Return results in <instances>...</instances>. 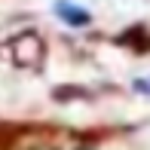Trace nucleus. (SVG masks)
I'll list each match as a JSON object with an SVG mask.
<instances>
[{
    "instance_id": "obj_1",
    "label": "nucleus",
    "mask_w": 150,
    "mask_h": 150,
    "mask_svg": "<svg viewBox=\"0 0 150 150\" xmlns=\"http://www.w3.org/2000/svg\"><path fill=\"white\" fill-rule=\"evenodd\" d=\"M55 12H58L61 18H64L67 25H86V22H89V12L77 9L74 3H58V6H55Z\"/></svg>"
},
{
    "instance_id": "obj_2",
    "label": "nucleus",
    "mask_w": 150,
    "mask_h": 150,
    "mask_svg": "<svg viewBox=\"0 0 150 150\" xmlns=\"http://www.w3.org/2000/svg\"><path fill=\"white\" fill-rule=\"evenodd\" d=\"M37 141H40L37 135H31V138H28V141H25V144H22V150H52L49 144H37Z\"/></svg>"
},
{
    "instance_id": "obj_3",
    "label": "nucleus",
    "mask_w": 150,
    "mask_h": 150,
    "mask_svg": "<svg viewBox=\"0 0 150 150\" xmlns=\"http://www.w3.org/2000/svg\"><path fill=\"white\" fill-rule=\"evenodd\" d=\"M135 86H138L141 92H150V80H141V83H135Z\"/></svg>"
}]
</instances>
